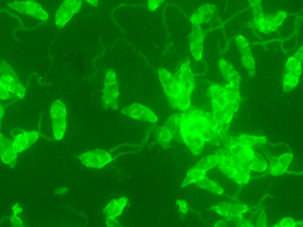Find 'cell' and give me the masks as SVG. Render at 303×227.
<instances>
[{
    "instance_id": "obj_1",
    "label": "cell",
    "mask_w": 303,
    "mask_h": 227,
    "mask_svg": "<svg viewBox=\"0 0 303 227\" xmlns=\"http://www.w3.org/2000/svg\"><path fill=\"white\" fill-rule=\"evenodd\" d=\"M195 88V75L188 59L182 63L176 73L166 81L164 93L170 107L185 112L191 108V95Z\"/></svg>"
},
{
    "instance_id": "obj_2",
    "label": "cell",
    "mask_w": 303,
    "mask_h": 227,
    "mask_svg": "<svg viewBox=\"0 0 303 227\" xmlns=\"http://www.w3.org/2000/svg\"><path fill=\"white\" fill-rule=\"evenodd\" d=\"M207 96L211 100L212 113L218 123L230 124L240 107V86L211 85L207 90Z\"/></svg>"
},
{
    "instance_id": "obj_3",
    "label": "cell",
    "mask_w": 303,
    "mask_h": 227,
    "mask_svg": "<svg viewBox=\"0 0 303 227\" xmlns=\"http://www.w3.org/2000/svg\"><path fill=\"white\" fill-rule=\"evenodd\" d=\"M184 115L181 133L189 132L198 134L204 141L211 145L219 146L221 145L217 130L218 122L213 113L190 108L184 112Z\"/></svg>"
},
{
    "instance_id": "obj_4",
    "label": "cell",
    "mask_w": 303,
    "mask_h": 227,
    "mask_svg": "<svg viewBox=\"0 0 303 227\" xmlns=\"http://www.w3.org/2000/svg\"><path fill=\"white\" fill-rule=\"evenodd\" d=\"M302 64L293 55L287 59L282 78L284 92L290 93L298 86L302 73Z\"/></svg>"
},
{
    "instance_id": "obj_5",
    "label": "cell",
    "mask_w": 303,
    "mask_h": 227,
    "mask_svg": "<svg viewBox=\"0 0 303 227\" xmlns=\"http://www.w3.org/2000/svg\"><path fill=\"white\" fill-rule=\"evenodd\" d=\"M0 86L9 92L16 94L19 99H24L26 94L24 86L21 84L12 67L3 60L0 64Z\"/></svg>"
},
{
    "instance_id": "obj_6",
    "label": "cell",
    "mask_w": 303,
    "mask_h": 227,
    "mask_svg": "<svg viewBox=\"0 0 303 227\" xmlns=\"http://www.w3.org/2000/svg\"><path fill=\"white\" fill-rule=\"evenodd\" d=\"M104 85V88L102 90L103 107L105 109L110 107L113 110H117L119 108V90L115 71L109 70L105 73Z\"/></svg>"
},
{
    "instance_id": "obj_7",
    "label": "cell",
    "mask_w": 303,
    "mask_h": 227,
    "mask_svg": "<svg viewBox=\"0 0 303 227\" xmlns=\"http://www.w3.org/2000/svg\"><path fill=\"white\" fill-rule=\"evenodd\" d=\"M50 115L55 139L60 141L63 138L67 128L66 106L59 100H55L51 105Z\"/></svg>"
},
{
    "instance_id": "obj_8",
    "label": "cell",
    "mask_w": 303,
    "mask_h": 227,
    "mask_svg": "<svg viewBox=\"0 0 303 227\" xmlns=\"http://www.w3.org/2000/svg\"><path fill=\"white\" fill-rule=\"evenodd\" d=\"M259 147L262 150L265 156L270 162L269 173L271 176L277 177L282 176L286 173H288L287 169L293 159L292 153L283 154L279 156L276 157L272 155L264 145L260 146Z\"/></svg>"
},
{
    "instance_id": "obj_9",
    "label": "cell",
    "mask_w": 303,
    "mask_h": 227,
    "mask_svg": "<svg viewBox=\"0 0 303 227\" xmlns=\"http://www.w3.org/2000/svg\"><path fill=\"white\" fill-rule=\"evenodd\" d=\"M86 168L101 169L114 160L110 152L102 149L87 151L81 156H76Z\"/></svg>"
},
{
    "instance_id": "obj_10",
    "label": "cell",
    "mask_w": 303,
    "mask_h": 227,
    "mask_svg": "<svg viewBox=\"0 0 303 227\" xmlns=\"http://www.w3.org/2000/svg\"><path fill=\"white\" fill-rule=\"evenodd\" d=\"M8 6L19 13L28 15L37 19L46 21L49 18V14L43 7L39 3L32 0L15 1L9 3Z\"/></svg>"
},
{
    "instance_id": "obj_11",
    "label": "cell",
    "mask_w": 303,
    "mask_h": 227,
    "mask_svg": "<svg viewBox=\"0 0 303 227\" xmlns=\"http://www.w3.org/2000/svg\"><path fill=\"white\" fill-rule=\"evenodd\" d=\"M236 44L241 55L242 65L247 71L250 77H254L256 74V60L249 41L244 36L239 35L236 38Z\"/></svg>"
},
{
    "instance_id": "obj_12",
    "label": "cell",
    "mask_w": 303,
    "mask_h": 227,
    "mask_svg": "<svg viewBox=\"0 0 303 227\" xmlns=\"http://www.w3.org/2000/svg\"><path fill=\"white\" fill-rule=\"evenodd\" d=\"M82 2L83 0H64L56 13V25L63 28L80 10Z\"/></svg>"
},
{
    "instance_id": "obj_13",
    "label": "cell",
    "mask_w": 303,
    "mask_h": 227,
    "mask_svg": "<svg viewBox=\"0 0 303 227\" xmlns=\"http://www.w3.org/2000/svg\"><path fill=\"white\" fill-rule=\"evenodd\" d=\"M122 114L138 120L153 123L157 122L158 116L153 110L142 104L135 103L124 107L121 111Z\"/></svg>"
},
{
    "instance_id": "obj_14",
    "label": "cell",
    "mask_w": 303,
    "mask_h": 227,
    "mask_svg": "<svg viewBox=\"0 0 303 227\" xmlns=\"http://www.w3.org/2000/svg\"><path fill=\"white\" fill-rule=\"evenodd\" d=\"M188 43L193 58L197 61H200L203 58L204 43V35L201 25H192Z\"/></svg>"
},
{
    "instance_id": "obj_15",
    "label": "cell",
    "mask_w": 303,
    "mask_h": 227,
    "mask_svg": "<svg viewBox=\"0 0 303 227\" xmlns=\"http://www.w3.org/2000/svg\"><path fill=\"white\" fill-rule=\"evenodd\" d=\"M287 17L288 13L284 10H279L267 16L265 15L263 21L256 30L265 35L275 32L283 25Z\"/></svg>"
},
{
    "instance_id": "obj_16",
    "label": "cell",
    "mask_w": 303,
    "mask_h": 227,
    "mask_svg": "<svg viewBox=\"0 0 303 227\" xmlns=\"http://www.w3.org/2000/svg\"><path fill=\"white\" fill-rule=\"evenodd\" d=\"M0 157L4 163L8 164L11 169L16 166L17 153L14 148L13 142L2 134L0 135Z\"/></svg>"
},
{
    "instance_id": "obj_17",
    "label": "cell",
    "mask_w": 303,
    "mask_h": 227,
    "mask_svg": "<svg viewBox=\"0 0 303 227\" xmlns=\"http://www.w3.org/2000/svg\"><path fill=\"white\" fill-rule=\"evenodd\" d=\"M21 131V134L14 136L13 146L17 153H21L30 148L35 145L39 137V132L35 131Z\"/></svg>"
},
{
    "instance_id": "obj_18",
    "label": "cell",
    "mask_w": 303,
    "mask_h": 227,
    "mask_svg": "<svg viewBox=\"0 0 303 227\" xmlns=\"http://www.w3.org/2000/svg\"><path fill=\"white\" fill-rule=\"evenodd\" d=\"M217 7L212 4L206 3L200 6L189 18L192 25L208 24L214 16Z\"/></svg>"
},
{
    "instance_id": "obj_19",
    "label": "cell",
    "mask_w": 303,
    "mask_h": 227,
    "mask_svg": "<svg viewBox=\"0 0 303 227\" xmlns=\"http://www.w3.org/2000/svg\"><path fill=\"white\" fill-rule=\"evenodd\" d=\"M218 66L222 76L228 82V85L240 86L241 75L232 64L222 58L219 60Z\"/></svg>"
},
{
    "instance_id": "obj_20",
    "label": "cell",
    "mask_w": 303,
    "mask_h": 227,
    "mask_svg": "<svg viewBox=\"0 0 303 227\" xmlns=\"http://www.w3.org/2000/svg\"><path fill=\"white\" fill-rule=\"evenodd\" d=\"M128 202V199L126 196L112 199L104 208L103 213L107 217H118L122 214Z\"/></svg>"
},
{
    "instance_id": "obj_21",
    "label": "cell",
    "mask_w": 303,
    "mask_h": 227,
    "mask_svg": "<svg viewBox=\"0 0 303 227\" xmlns=\"http://www.w3.org/2000/svg\"><path fill=\"white\" fill-rule=\"evenodd\" d=\"M248 1L252 9L253 15V19L249 23V26L250 28L256 29L265 16L262 0H248Z\"/></svg>"
},
{
    "instance_id": "obj_22",
    "label": "cell",
    "mask_w": 303,
    "mask_h": 227,
    "mask_svg": "<svg viewBox=\"0 0 303 227\" xmlns=\"http://www.w3.org/2000/svg\"><path fill=\"white\" fill-rule=\"evenodd\" d=\"M184 113L170 116L166 120L164 126L171 132L173 138L177 141H182L181 130L182 123L184 120Z\"/></svg>"
},
{
    "instance_id": "obj_23",
    "label": "cell",
    "mask_w": 303,
    "mask_h": 227,
    "mask_svg": "<svg viewBox=\"0 0 303 227\" xmlns=\"http://www.w3.org/2000/svg\"><path fill=\"white\" fill-rule=\"evenodd\" d=\"M234 142L238 145L251 147L264 145L268 142L266 137H257V136L248 134H241L237 137H233Z\"/></svg>"
},
{
    "instance_id": "obj_24",
    "label": "cell",
    "mask_w": 303,
    "mask_h": 227,
    "mask_svg": "<svg viewBox=\"0 0 303 227\" xmlns=\"http://www.w3.org/2000/svg\"><path fill=\"white\" fill-rule=\"evenodd\" d=\"M154 137L163 149H170V142L174 138L171 132L165 126L154 128Z\"/></svg>"
},
{
    "instance_id": "obj_25",
    "label": "cell",
    "mask_w": 303,
    "mask_h": 227,
    "mask_svg": "<svg viewBox=\"0 0 303 227\" xmlns=\"http://www.w3.org/2000/svg\"><path fill=\"white\" fill-rule=\"evenodd\" d=\"M199 188L204 189L214 195H225L224 189L217 181L211 180L209 178L204 176L198 182L196 183Z\"/></svg>"
},
{
    "instance_id": "obj_26",
    "label": "cell",
    "mask_w": 303,
    "mask_h": 227,
    "mask_svg": "<svg viewBox=\"0 0 303 227\" xmlns=\"http://www.w3.org/2000/svg\"><path fill=\"white\" fill-rule=\"evenodd\" d=\"M229 123H218L217 130L220 140L227 149L230 148L234 143L233 137L229 133Z\"/></svg>"
},
{
    "instance_id": "obj_27",
    "label": "cell",
    "mask_w": 303,
    "mask_h": 227,
    "mask_svg": "<svg viewBox=\"0 0 303 227\" xmlns=\"http://www.w3.org/2000/svg\"><path fill=\"white\" fill-rule=\"evenodd\" d=\"M206 175V173L202 171L196 166L191 168L188 170L187 175L182 183L181 188H184L192 183H196Z\"/></svg>"
},
{
    "instance_id": "obj_28",
    "label": "cell",
    "mask_w": 303,
    "mask_h": 227,
    "mask_svg": "<svg viewBox=\"0 0 303 227\" xmlns=\"http://www.w3.org/2000/svg\"><path fill=\"white\" fill-rule=\"evenodd\" d=\"M220 160H221V158H220L218 154L210 155V156L201 159L197 163L196 167L202 170V171L207 173L208 170L218 166Z\"/></svg>"
},
{
    "instance_id": "obj_29",
    "label": "cell",
    "mask_w": 303,
    "mask_h": 227,
    "mask_svg": "<svg viewBox=\"0 0 303 227\" xmlns=\"http://www.w3.org/2000/svg\"><path fill=\"white\" fill-rule=\"evenodd\" d=\"M268 166L265 159L258 153H256L255 156L253 158L249 165L251 171L264 172L266 171Z\"/></svg>"
},
{
    "instance_id": "obj_30",
    "label": "cell",
    "mask_w": 303,
    "mask_h": 227,
    "mask_svg": "<svg viewBox=\"0 0 303 227\" xmlns=\"http://www.w3.org/2000/svg\"><path fill=\"white\" fill-rule=\"evenodd\" d=\"M230 204L229 202H221L217 205L212 206L210 210L221 216L227 218L230 214Z\"/></svg>"
},
{
    "instance_id": "obj_31",
    "label": "cell",
    "mask_w": 303,
    "mask_h": 227,
    "mask_svg": "<svg viewBox=\"0 0 303 227\" xmlns=\"http://www.w3.org/2000/svg\"><path fill=\"white\" fill-rule=\"evenodd\" d=\"M251 209H252L251 207H249L246 204L243 203H237L235 204L231 203L229 215H242L244 214L247 213V212L249 211Z\"/></svg>"
},
{
    "instance_id": "obj_32",
    "label": "cell",
    "mask_w": 303,
    "mask_h": 227,
    "mask_svg": "<svg viewBox=\"0 0 303 227\" xmlns=\"http://www.w3.org/2000/svg\"><path fill=\"white\" fill-rule=\"evenodd\" d=\"M295 221L290 217H284L279 221L274 227H295Z\"/></svg>"
},
{
    "instance_id": "obj_33",
    "label": "cell",
    "mask_w": 303,
    "mask_h": 227,
    "mask_svg": "<svg viewBox=\"0 0 303 227\" xmlns=\"http://www.w3.org/2000/svg\"><path fill=\"white\" fill-rule=\"evenodd\" d=\"M267 226V215L264 210L261 211L258 218H257L256 226L266 227Z\"/></svg>"
},
{
    "instance_id": "obj_34",
    "label": "cell",
    "mask_w": 303,
    "mask_h": 227,
    "mask_svg": "<svg viewBox=\"0 0 303 227\" xmlns=\"http://www.w3.org/2000/svg\"><path fill=\"white\" fill-rule=\"evenodd\" d=\"M177 206L179 207V211L182 215H186L188 211L189 210L188 207V203L186 200L178 199L176 201Z\"/></svg>"
},
{
    "instance_id": "obj_35",
    "label": "cell",
    "mask_w": 303,
    "mask_h": 227,
    "mask_svg": "<svg viewBox=\"0 0 303 227\" xmlns=\"http://www.w3.org/2000/svg\"><path fill=\"white\" fill-rule=\"evenodd\" d=\"M165 0H147V6L150 11H154L160 7Z\"/></svg>"
},
{
    "instance_id": "obj_36",
    "label": "cell",
    "mask_w": 303,
    "mask_h": 227,
    "mask_svg": "<svg viewBox=\"0 0 303 227\" xmlns=\"http://www.w3.org/2000/svg\"><path fill=\"white\" fill-rule=\"evenodd\" d=\"M106 224L108 227H121L123 226L121 225L120 222L117 220L116 217H107L105 219Z\"/></svg>"
},
{
    "instance_id": "obj_37",
    "label": "cell",
    "mask_w": 303,
    "mask_h": 227,
    "mask_svg": "<svg viewBox=\"0 0 303 227\" xmlns=\"http://www.w3.org/2000/svg\"><path fill=\"white\" fill-rule=\"evenodd\" d=\"M11 224L13 227H21L24 226L23 222L20 218L17 217V215L13 214L10 217Z\"/></svg>"
},
{
    "instance_id": "obj_38",
    "label": "cell",
    "mask_w": 303,
    "mask_h": 227,
    "mask_svg": "<svg viewBox=\"0 0 303 227\" xmlns=\"http://www.w3.org/2000/svg\"><path fill=\"white\" fill-rule=\"evenodd\" d=\"M0 98L3 100L10 99L12 98V96L9 93L8 91L0 86Z\"/></svg>"
},
{
    "instance_id": "obj_39",
    "label": "cell",
    "mask_w": 303,
    "mask_h": 227,
    "mask_svg": "<svg viewBox=\"0 0 303 227\" xmlns=\"http://www.w3.org/2000/svg\"><path fill=\"white\" fill-rule=\"evenodd\" d=\"M230 224H233L232 221L230 220L229 219L227 218L226 219H223V220L219 221L217 223H215L214 226L217 227L227 226H230Z\"/></svg>"
},
{
    "instance_id": "obj_40",
    "label": "cell",
    "mask_w": 303,
    "mask_h": 227,
    "mask_svg": "<svg viewBox=\"0 0 303 227\" xmlns=\"http://www.w3.org/2000/svg\"><path fill=\"white\" fill-rule=\"evenodd\" d=\"M68 191H69V189L68 188H59L55 189L54 191V194L56 195H66Z\"/></svg>"
},
{
    "instance_id": "obj_41",
    "label": "cell",
    "mask_w": 303,
    "mask_h": 227,
    "mask_svg": "<svg viewBox=\"0 0 303 227\" xmlns=\"http://www.w3.org/2000/svg\"><path fill=\"white\" fill-rule=\"evenodd\" d=\"M12 210L13 212V214L17 215L18 214L21 213L23 209L19 205L18 203L15 204V205L12 208Z\"/></svg>"
},
{
    "instance_id": "obj_42",
    "label": "cell",
    "mask_w": 303,
    "mask_h": 227,
    "mask_svg": "<svg viewBox=\"0 0 303 227\" xmlns=\"http://www.w3.org/2000/svg\"><path fill=\"white\" fill-rule=\"evenodd\" d=\"M91 6L97 7L98 4V0H85Z\"/></svg>"
},
{
    "instance_id": "obj_43",
    "label": "cell",
    "mask_w": 303,
    "mask_h": 227,
    "mask_svg": "<svg viewBox=\"0 0 303 227\" xmlns=\"http://www.w3.org/2000/svg\"><path fill=\"white\" fill-rule=\"evenodd\" d=\"M295 227H303V221H295Z\"/></svg>"
},
{
    "instance_id": "obj_44",
    "label": "cell",
    "mask_w": 303,
    "mask_h": 227,
    "mask_svg": "<svg viewBox=\"0 0 303 227\" xmlns=\"http://www.w3.org/2000/svg\"><path fill=\"white\" fill-rule=\"evenodd\" d=\"M4 108L1 106V120H2L3 116L4 115Z\"/></svg>"
}]
</instances>
